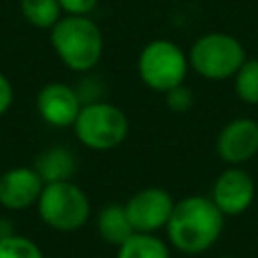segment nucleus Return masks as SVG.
<instances>
[{
	"mask_svg": "<svg viewBox=\"0 0 258 258\" xmlns=\"http://www.w3.org/2000/svg\"><path fill=\"white\" fill-rule=\"evenodd\" d=\"M226 216L208 196H185L175 202L165 226L169 244L187 256L210 250L222 236Z\"/></svg>",
	"mask_w": 258,
	"mask_h": 258,
	"instance_id": "1",
	"label": "nucleus"
},
{
	"mask_svg": "<svg viewBox=\"0 0 258 258\" xmlns=\"http://www.w3.org/2000/svg\"><path fill=\"white\" fill-rule=\"evenodd\" d=\"M50 44L64 67L87 73L103 56V32L83 14H67L50 28Z\"/></svg>",
	"mask_w": 258,
	"mask_h": 258,
	"instance_id": "2",
	"label": "nucleus"
},
{
	"mask_svg": "<svg viewBox=\"0 0 258 258\" xmlns=\"http://www.w3.org/2000/svg\"><path fill=\"white\" fill-rule=\"evenodd\" d=\"M189 69L202 79L226 81L234 79L238 69L246 60V48L242 42L226 32H208L194 40L187 52Z\"/></svg>",
	"mask_w": 258,
	"mask_h": 258,
	"instance_id": "3",
	"label": "nucleus"
},
{
	"mask_svg": "<svg viewBox=\"0 0 258 258\" xmlns=\"http://www.w3.org/2000/svg\"><path fill=\"white\" fill-rule=\"evenodd\" d=\"M73 129L85 147L95 151H109L125 141L129 133V117L117 105L93 101L81 107Z\"/></svg>",
	"mask_w": 258,
	"mask_h": 258,
	"instance_id": "4",
	"label": "nucleus"
},
{
	"mask_svg": "<svg viewBox=\"0 0 258 258\" xmlns=\"http://www.w3.org/2000/svg\"><path fill=\"white\" fill-rule=\"evenodd\" d=\"M189 60L181 46L167 38L147 42L137 56V75L145 87L157 93L181 85L187 77Z\"/></svg>",
	"mask_w": 258,
	"mask_h": 258,
	"instance_id": "5",
	"label": "nucleus"
},
{
	"mask_svg": "<svg viewBox=\"0 0 258 258\" xmlns=\"http://www.w3.org/2000/svg\"><path fill=\"white\" fill-rule=\"evenodd\" d=\"M36 208L40 220L58 232H75L85 226L91 216V202L87 194L71 179L44 183Z\"/></svg>",
	"mask_w": 258,
	"mask_h": 258,
	"instance_id": "6",
	"label": "nucleus"
},
{
	"mask_svg": "<svg viewBox=\"0 0 258 258\" xmlns=\"http://www.w3.org/2000/svg\"><path fill=\"white\" fill-rule=\"evenodd\" d=\"M123 206L135 232L155 234L157 230L167 226L175 200L167 189L149 185L135 191Z\"/></svg>",
	"mask_w": 258,
	"mask_h": 258,
	"instance_id": "7",
	"label": "nucleus"
},
{
	"mask_svg": "<svg viewBox=\"0 0 258 258\" xmlns=\"http://www.w3.org/2000/svg\"><path fill=\"white\" fill-rule=\"evenodd\" d=\"M254 196L256 183L252 175L238 165H230L216 177L210 198L224 216H238L252 206Z\"/></svg>",
	"mask_w": 258,
	"mask_h": 258,
	"instance_id": "8",
	"label": "nucleus"
},
{
	"mask_svg": "<svg viewBox=\"0 0 258 258\" xmlns=\"http://www.w3.org/2000/svg\"><path fill=\"white\" fill-rule=\"evenodd\" d=\"M218 157L228 165H242L258 153V121L236 117L228 121L216 139Z\"/></svg>",
	"mask_w": 258,
	"mask_h": 258,
	"instance_id": "9",
	"label": "nucleus"
},
{
	"mask_svg": "<svg viewBox=\"0 0 258 258\" xmlns=\"http://www.w3.org/2000/svg\"><path fill=\"white\" fill-rule=\"evenodd\" d=\"M83 101L67 83H48L38 91L36 109L38 115L52 127H73Z\"/></svg>",
	"mask_w": 258,
	"mask_h": 258,
	"instance_id": "10",
	"label": "nucleus"
},
{
	"mask_svg": "<svg viewBox=\"0 0 258 258\" xmlns=\"http://www.w3.org/2000/svg\"><path fill=\"white\" fill-rule=\"evenodd\" d=\"M44 181L34 167H12L0 175V204L8 210H26L38 202Z\"/></svg>",
	"mask_w": 258,
	"mask_h": 258,
	"instance_id": "11",
	"label": "nucleus"
},
{
	"mask_svg": "<svg viewBox=\"0 0 258 258\" xmlns=\"http://www.w3.org/2000/svg\"><path fill=\"white\" fill-rule=\"evenodd\" d=\"M36 173L44 183H54V181H69L75 175L77 169V159L71 149L62 145H52L44 149L36 159L34 165Z\"/></svg>",
	"mask_w": 258,
	"mask_h": 258,
	"instance_id": "12",
	"label": "nucleus"
},
{
	"mask_svg": "<svg viewBox=\"0 0 258 258\" xmlns=\"http://www.w3.org/2000/svg\"><path fill=\"white\" fill-rule=\"evenodd\" d=\"M97 232L111 246L119 248L123 242H127L135 234V230L127 218L125 206L123 204H107L105 208H101V212L97 216Z\"/></svg>",
	"mask_w": 258,
	"mask_h": 258,
	"instance_id": "13",
	"label": "nucleus"
},
{
	"mask_svg": "<svg viewBox=\"0 0 258 258\" xmlns=\"http://www.w3.org/2000/svg\"><path fill=\"white\" fill-rule=\"evenodd\" d=\"M115 258H171L169 246L155 234L135 232L117 250Z\"/></svg>",
	"mask_w": 258,
	"mask_h": 258,
	"instance_id": "14",
	"label": "nucleus"
},
{
	"mask_svg": "<svg viewBox=\"0 0 258 258\" xmlns=\"http://www.w3.org/2000/svg\"><path fill=\"white\" fill-rule=\"evenodd\" d=\"M20 10L32 26L50 30L60 20L62 6L58 0H20Z\"/></svg>",
	"mask_w": 258,
	"mask_h": 258,
	"instance_id": "15",
	"label": "nucleus"
},
{
	"mask_svg": "<svg viewBox=\"0 0 258 258\" xmlns=\"http://www.w3.org/2000/svg\"><path fill=\"white\" fill-rule=\"evenodd\" d=\"M236 97L248 105H258V60L246 58L234 75Z\"/></svg>",
	"mask_w": 258,
	"mask_h": 258,
	"instance_id": "16",
	"label": "nucleus"
},
{
	"mask_svg": "<svg viewBox=\"0 0 258 258\" xmlns=\"http://www.w3.org/2000/svg\"><path fill=\"white\" fill-rule=\"evenodd\" d=\"M0 258H44V254L32 240L10 234L0 238Z\"/></svg>",
	"mask_w": 258,
	"mask_h": 258,
	"instance_id": "17",
	"label": "nucleus"
},
{
	"mask_svg": "<svg viewBox=\"0 0 258 258\" xmlns=\"http://www.w3.org/2000/svg\"><path fill=\"white\" fill-rule=\"evenodd\" d=\"M165 101H167V107L175 113H185L191 105H194V93L181 83L173 89H169L165 93Z\"/></svg>",
	"mask_w": 258,
	"mask_h": 258,
	"instance_id": "18",
	"label": "nucleus"
},
{
	"mask_svg": "<svg viewBox=\"0 0 258 258\" xmlns=\"http://www.w3.org/2000/svg\"><path fill=\"white\" fill-rule=\"evenodd\" d=\"M58 2L67 14H83V16H89V12H93L99 4V0H58Z\"/></svg>",
	"mask_w": 258,
	"mask_h": 258,
	"instance_id": "19",
	"label": "nucleus"
},
{
	"mask_svg": "<svg viewBox=\"0 0 258 258\" xmlns=\"http://www.w3.org/2000/svg\"><path fill=\"white\" fill-rule=\"evenodd\" d=\"M12 99H14L12 83L8 81V77H6L4 73H0V115H4V113L10 109Z\"/></svg>",
	"mask_w": 258,
	"mask_h": 258,
	"instance_id": "20",
	"label": "nucleus"
},
{
	"mask_svg": "<svg viewBox=\"0 0 258 258\" xmlns=\"http://www.w3.org/2000/svg\"><path fill=\"white\" fill-rule=\"evenodd\" d=\"M224 258H230V256H224Z\"/></svg>",
	"mask_w": 258,
	"mask_h": 258,
	"instance_id": "21",
	"label": "nucleus"
}]
</instances>
